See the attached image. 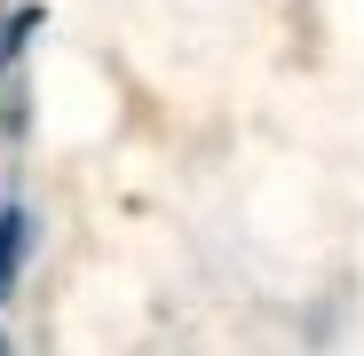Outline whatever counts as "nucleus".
Wrapping results in <instances>:
<instances>
[{"instance_id":"obj_1","label":"nucleus","mask_w":364,"mask_h":356,"mask_svg":"<svg viewBox=\"0 0 364 356\" xmlns=\"http://www.w3.org/2000/svg\"><path fill=\"white\" fill-rule=\"evenodd\" d=\"M24 254H32V214H24V206H0V301L16 293Z\"/></svg>"},{"instance_id":"obj_2","label":"nucleus","mask_w":364,"mask_h":356,"mask_svg":"<svg viewBox=\"0 0 364 356\" xmlns=\"http://www.w3.org/2000/svg\"><path fill=\"white\" fill-rule=\"evenodd\" d=\"M0 356H9V340H0Z\"/></svg>"}]
</instances>
